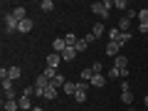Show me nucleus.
<instances>
[{"label":"nucleus","mask_w":148,"mask_h":111,"mask_svg":"<svg viewBox=\"0 0 148 111\" xmlns=\"http://www.w3.org/2000/svg\"><path fill=\"white\" fill-rule=\"evenodd\" d=\"M3 22H5V35H12V32H17V27H20V20H17L12 12H3Z\"/></svg>","instance_id":"f257e3e1"},{"label":"nucleus","mask_w":148,"mask_h":111,"mask_svg":"<svg viewBox=\"0 0 148 111\" xmlns=\"http://www.w3.org/2000/svg\"><path fill=\"white\" fill-rule=\"evenodd\" d=\"M86 91H89V84H86V82H79V89H77L74 99L79 101V104H84V101H86Z\"/></svg>","instance_id":"f03ea898"},{"label":"nucleus","mask_w":148,"mask_h":111,"mask_svg":"<svg viewBox=\"0 0 148 111\" xmlns=\"http://www.w3.org/2000/svg\"><path fill=\"white\" fill-rule=\"evenodd\" d=\"M91 12H96L101 20H106V17H109V10L104 8V3H91Z\"/></svg>","instance_id":"7ed1b4c3"},{"label":"nucleus","mask_w":148,"mask_h":111,"mask_svg":"<svg viewBox=\"0 0 148 111\" xmlns=\"http://www.w3.org/2000/svg\"><path fill=\"white\" fill-rule=\"evenodd\" d=\"M59 64H62V54H57V52H49V54H47V67L57 69Z\"/></svg>","instance_id":"20e7f679"},{"label":"nucleus","mask_w":148,"mask_h":111,"mask_svg":"<svg viewBox=\"0 0 148 111\" xmlns=\"http://www.w3.org/2000/svg\"><path fill=\"white\" fill-rule=\"evenodd\" d=\"M32 30H35V22H32L30 17H27V20H22L20 27H17V32H22V35H27V32H32Z\"/></svg>","instance_id":"39448f33"},{"label":"nucleus","mask_w":148,"mask_h":111,"mask_svg":"<svg viewBox=\"0 0 148 111\" xmlns=\"http://www.w3.org/2000/svg\"><path fill=\"white\" fill-rule=\"evenodd\" d=\"M89 84H91V86H99V89H104V86H106V77H104V74H94Z\"/></svg>","instance_id":"423d86ee"},{"label":"nucleus","mask_w":148,"mask_h":111,"mask_svg":"<svg viewBox=\"0 0 148 111\" xmlns=\"http://www.w3.org/2000/svg\"><path fill=\"white\" fill-rule=\"evenodd\" d=\"M20 77H22V69L20 67H8V79H10V82H17Z\"/></svg>","instance_id":"0eeeda50"},{"label":"nucleus","mask_w":148,"mask_h":111,"mask_svg":"<svg viewBox=\"0 0 148 111\" xmlns=\"http://www.w3.org/2000/svg\"><path fill=\"white\" fill-rule=\"evenodd\" d=\"M64 49H67V42H64L62 37H57V40H54V42H52V52H57V54H62Z\"/></svg>","instance_id":"6e6552de"},{"label":"nucleus","mask_w":148,"mask_h":111,"mask_svg":"<svg viewBox=\"0 0 148 111\" xmlns=\"http://www.w3.org/2000/svg\"><path fill=\"white\" fill-rule=\"evenodd\" d=\"M114 67L121 72V69H128V59L123 57V54H119V57H114Z\"/></svg>","instance_id":"1a4fd4ad"},{"label":"nucleus","mask_w":148,"mask_h":111,"mask_svg":"<svg viewBox=\"0 0 148 111\" xmlns=\"http://www.w3.org/2000/svg\"><path fill=\"white\" fill-rule=\"evenodd\" d=\"M62 89H64V94L74 96V94H77V89H79V82H67V84H64Z\"/></svg>","instance_id":"9d476101"},{"label":"nucleus","mask_w":148,"mask_h":111,"mask_svg":"<svg viewBox=\"0 0 148 111\" xmlns=\"http://www.w3.org/2000/svg\"><path fill=\"white\" fill-rule=\"evenodd\" d=\"M119 42H106V54H109V57H119Z\"/></svg>","instance_id":"9b49d317"},{"label":"nucleus","mask_w":148,"mask_h":111,"mask_svg":"<svg viewBox=\"0 0 148 111\" xmlns=\"http://www.w3.org/2000/svg\"><path fill=\"white\" fill-rule=\"evenodd\" d=\"M17 104H20L22 111H32V109H35V106H32V101H30V96H20V99H17Z\"/></svg>","instance_id":"f8f14e48"},{"label":"nucleus","mask_w":148,"mask_h":111,"mask_svg":"<svg viewBox=\"0 0 148 111\" xmlns=\"http://www.w3.org/2000/svg\"><path fill=\"white\" fill-rule=\"evenodd\" d=\"M77 54H79V52H77L74 47H67V49L62 52V62H72V59L77 57Z\"/></svg>","instance_id":"ddd939ff"},{"label":"nucleus","mask_w":148,"mask_h":111,"mask_svg":"<svg viewBox=\"0 0 148 111\" xmlns=\"http://www.w3.org/2000/svg\"><path fill=\"white\" fill-rule=\"evenodd\" d=\"M57 86H52V84H49L47 86V89H45V99H49V101H54V99H57Z\"/></svg>","instance_id":"4468645a"},{"label":"nucleus","mask_w":148,"mask_h":111,"mask_svg":"<svg viewBox=\"0 0 148 111\" xmlns=\"http://www.w3.org/2000/svg\"><path fill=\"white\" fill-rule=\"evenodd\" d=\"M119 40H121V30L119 27H111L109 30V42H119Z\"/></svg>","instance_id":"2eb2a0df"},{"label":"nucleus","mask_w":148,"mask_h":111,"mask_svg":"<svg viewBox=\"0 0 148 111\" xmlns=\"http://www.w3.org/2000/svg\"><path fill=\"white\" fill-rule=\"evenodd\" d=\"M64 42H67V47H74V45L79 42V37L74 35V32H67V35H64Z\"/></svg>","instance_id":"dca6fc26"},{"label":"nucleus","mask_w":148,"mask_h":111,"mask_svg":"<svg viewBox=\"0 0 148 111\" xmlns=\"http://www.w3.org/2000/svg\"><path fill=\"white\" fill-rule=\"evenodd\" d=\"M35 86H37V89H47V86H49V79L45 77V74H40V77H37V82H35Z\"/></svg>","instance_id":"f3484780"},{"label":"nucleus","mask_w":148,"mask_h":111,"mask_svg":"<svg viewBox=\"0 0 148 111\" xmlns=\"http://www.w3.org/2000/svg\"><path fill=\"white\" fill-rule=\"evenodd\" d=\"M121 104H126V106L133 104V91H121Z\"/></svg>","instance_id":"a211bd4d"},{"label":"nucleus","mask_w":148,"mask_h":111,"mask_svg":"<svg viewBox=\"0 0 148 111\" xmlns=\"http://www.w3.org/2000/svg\"><path fill=\"white\" fill-rule=\"evenodd\" d=\"M17 109H20L17 99H5V111H17Z\"/></svg>","instance_id":"6ab92c4d"},{"label":"nucleus","mask_w":148,"mask_h":111,"mask_svg":"<svg viewBox=\"0 0 148 111\" xmlns=\"http://www.w3.org/2000/svg\"><path fill=\"white\" fill-rule=\"evenodd\" d=\"M12 15H15L17 17V20H27V12H25V8H12Z\"/></svg>","instance_id":"aec40b11"},{"label":"nucleus","mask_w":148,"mask_h":111,"mask_svg":"<svg viewBox=\"0 0 148 111\" xmlns=\"http://www.w3.org/2000/svg\"><path fill=\"white\" fill-rule=\"evenodd\" d=\"M91 77H94L91 67H84V69H82V82H86V84H89V82H91Z\"/></svg>","instance_id":"412c9836"},{"label":"nucleus","mask_w":148,"mask_h":111,"mask_svg":"<svg viewBox=\"0 0 148 111\" xmlns=\"http://www.w3.org/2000/svg\"><path fill=\"white\" fill-rule=\"evenodd\" d=\"M49 84H52V86H57V89H62V86H64V84H67V79H64L62 74H57V77H54V79H52V82H49Z\"/></svg>","instance_id":"4be33fe9"},{"label":"nucleus","mask_w":148,"mask_h":111,"mask_svg":"<svg viewBox=\"0 0 148 111\" xmlns=\"http://www.w3.org/2000/svg\"><path fill=\"white\" fill-rule=\"evenodd\" d=\"M40 8H42V12H52V10H54V3H52V0H42Z\"/></svg>","instance_id":"5701e85b"},{"label":"nucleus","mask_w":148,"mask_h":111,"mask_svg":"<svg viewBox=\"0 0 148 111\" xmlns=\"http://www.w3.org/2000/svg\"><path fill=\"white\" fill-rule=\"evenodd\" d=\"M128 27H131V20L123 15V17H121V22H119V30H121V32H128Z\"/></svg>","instance_id":"b1692460"},{"label":"nucleus","mask_w":148,"mask_h":111,"mask_svg":"<svg viewBox=\"0 0 148 111\" xmlns=\"http://www.w3.org/2000/svg\"><path fill=\"white\" fill-rule=\"evenodd\" d=\"M74 49H77V52H86V49H89V45H86V40H84V37H82L79 42L74 45Z\"/></svg>","instance_id":"393cba45"},{"label":"nucleus","mask_w":148,"mask_h":111,"mask_svg":"<svg viewBox=\"0 0 148 111\" xmlns=\"http://www.w3.org/2000/svg\"><path fill=\"white\" fill-rule=\"evenodd\" d=\"M106 77H109V79H121V72H119L116 67H111L109 72H106Z\"/></svg>","instance_id":"a878e982"},{"label":"nucleus","mask_w":148,"mask_h":111,"mask_svg":"<svg viewBox=\"0 0 148 111\" xmlns=\"http://www.w3.org/2000/svg\"><path fill=\"white\" fill-rule=\"evenodd\" d=\"M42 74H45V77H47L49 82H52L54 77H57V69H52V67H45V72H42Z\"/></svg>","instance_id":"bb28decb"},{"label":"nucleus","mask_w":148,"mask_h":111,"mask_svg":"<svg viewBox=\"0 0 148 111\" xmlns=\"http://www.w3.org/2000/svg\"><path fill=\"white\" fill-rule=\"evenodd\" d=\"M91 32H94L96 37H101V35H104V22H96V25L91 27Z\"/></svg>","instance_id":"cd10ccee"},{"label":"nucleus","mask_w":148,"mask_h":111,"mask_svg":"<svg viewBox=\"0 0 148 111\" xmlns=\"http://www.w3.org/2000/svg\"><path fill=\"white\" fill-rule=\"evenodd\" d=\"M138 20H141V25H148V8H143V10L138 12Z\"/></svg>","instance_id":"c85d7f7f"},{"label":"nucleus","mask_w":148,"mask_h":111,"mask_svg":"<svg viewBox=\"0 0 148 111\" xmlns=\"http://www.w3.org/2000/svg\"><path fill=\"white\" fill-rule=\"evenodd\" d=\"M126 42H131V32H121V40H119V47H123Z\"/></svg>","instance_id":"c756f323"},{"label":"nucleus","mask_w":148,"mask_h":111,"mask_svg":"<svg viewBox=\"0 0 148 111\" xmlns=\"http://www.w3.org/2000/svg\"><path fill=\"white\" fill-rule=\"evenodd\" d=\"M114 8H119V10L126 12V10H128V3H126V0H116V3H114Z\"/></svg>","instance_id":"7c9ffc66"},{"label":"nucleus","mask_w":148,"mask_h":111,"mask_svg":"<svg viewBox=\"0 0 148 111\" xmlns=\"http://www.w3.org/2000/svg\"><path fill=\"white\" fill-rule=\"evenodd\" d=\"M91 72H94V74H101V72H104V64H101V62H94V64H91Z\"/></svg>","instance_id":"2f4dec72"},{"label":"nucleus","mask_w":148,"mask_h":111,"mask_svg":"<svg viewBox=\"0 0 148 111\" xmlns=\"http://www.w3.org/2000/svg\"><path fill=\"white\" fill-rule=\"evenodd\" d=\"M10 89H15V82L5 79V82H3V91H10Z\"/></svg>","instance_id":"473e14b6"},{"label":"nucleus","mask_w":148,"mask_h":111,"mask_svg":"<svg viewBox=\"0 0 148 111\" xmlns=\"http://www.w3.org/2000/svg\"><path fill=\"white\" fill-rule=\"evenodd\" d=\"M22 96H35V86H25V89H22Z\"/></svg>","instance_id":"72a5a7b5"},{"label":"nucleus","mask_w":148,"mask_h":111,"mask_svg":"<svg viewBox=\"0 0 148 111\" xmlns=\"http://www.w3.org/2000/svg\"><path fill=\"white\" fill-rule=\"evenodd\" d=\"M84 40H86V45H91V42H96V40H99V37H96L94 32H89V35H84Z\"/></svg>","instance_id":"f704fd0d"},{"label":"nucleus","mask_w":148,"mask_h":111,"mask_svg":"<svg viewBox=\"0 0 148 111\" xmlns=\"http://www.w3.org/2000/svg\"><path fill=\"white\" fill-rule=\"evenodd\" d=\"M126 17H128V20H133V17H138V12H136V10H131V8H128V10H126Z\"/></svg>","instance_id":"c9c22d12"},{"label":"nucleus","mask_w":148,"mask_h":111,"mask_svg":"<svg viewBox=\"0 0 148 111\" xmlns=\"http://www.w3.org/2000/svg\"><path fill=\"white\" fill-rule=\"evenodd\" d=\"M0 79H3V82L8 79V67H3V69H0Z\"/></svg>","instance_id":"e433bc0d"},{"label":"nucleus","mask_w":148,"mask_h":111,"mask_svg":"<svg viewBox=\"0 0 148 111\" xmlns=\"http://www.w3.org/2000/svg\"><path fill=\"white\" fill-rule=\"evenodd\" d=\"M5 99H17V96H15V89H10V91H5Z\"/></svg>","instance_id":"4c0bfd02"},{"label":"nucleus","mask_w":148,"mask_h":111,"mask_svg":"<svg viewBox=\"0 0 148 111\" xmlns=\"http://www.w3.org/2000/svg\"><path fill=\"white\" fill-rule=\"evenodd\" d=\"M32 111H45V109H42V106H35V109H32Z\"/></svg>","instance_id":"58836bf2"},{"label":"nucleus","mask_w":148,"mask_h":111,"mask_svg":"<svg viewBox=\"0 0 148 111\" xmlns=\"http://www.w3.org/2000/svg\"><path fill=\"white\" fill-rule=\"evenodd\" d=\"M126 111H136V109H133V106H128V109H126Z\"/></svg>","instance_id":"ea45409f"},{"label":"nucleus","mask_w":148,"mask_h":111,"mask_svg":"<svg viewBox=\"0 0 148 111\" xmlns=\"http://www.w3.org/2000/svg\"><path fill=\"white\" fill-rule=\"evenodd\" d=\"M143 101H146V106H148V94H146V99H143Z\"/></svg>","instance_id":"a19ab883"}]
</instances>
